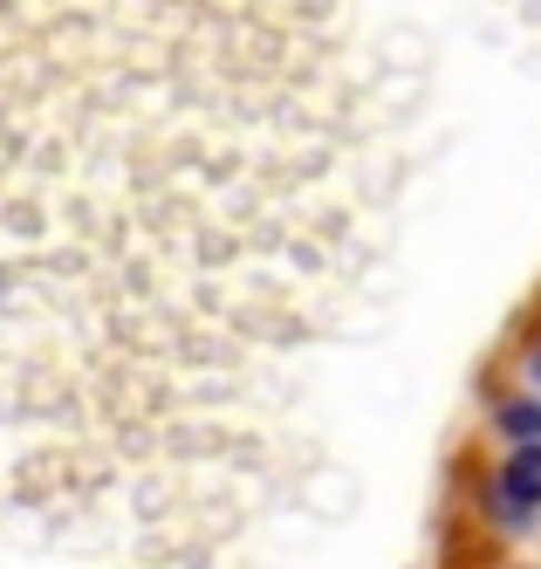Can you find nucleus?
<instances>
[{
    "label": "nucleus",
    "mask_w": 541,
    "mask_h": 569,
    "mask_svg": "<svg viewBox=\"0 0 541 569\" xmlns=\"http://www.w3.org/2000/svg\"><path fill=\"white\" fill-rule=\"evenodd\" d=\"M493 432H501L508 446H541V398L534 391H514L493 405Z\"/></svg>",
    "instance_id": "2"
},
{
    "label": "nucleus",
    "mask_w": 541,
    "mask_h": 569,
    "mask_svg": "<svg viewBox=\"0 0 541 569\" xmlns=\"http://www.w3.org/2000/svg\"><path fill=\"white\" fill-rule=\"evenodd\" d=\"M480 501L501 528H528L541 515V446H508V460L487 473Z\"/></svg>",
    "instance_id": "1"
},
{
    "label": "nucleus",
    "mask_w": 541,
    "mask_h": 569,
    "mask_svg": "<svg viewBox=\"0 0 541 569\" xmlns=\"http://www.w3.org/2000/svg\"><path fill=\"white\" fill-rule=\"evenodd\" d=\"M528 385H534V398H541V337H534V350H528Z\"/></svg>",
    "instance_id": "3"
}]
</instances>
